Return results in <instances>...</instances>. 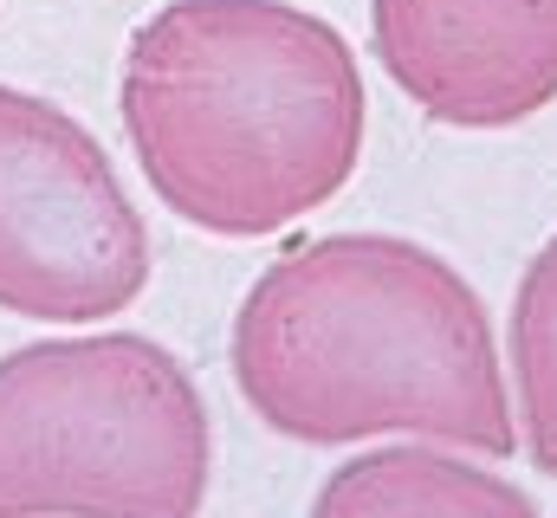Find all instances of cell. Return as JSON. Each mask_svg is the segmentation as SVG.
Instances as JSON below:
<instances>
[{"mask_svg": "<svg viewBox=\"0 0 557 518\" xmlns=\"http://www.w3.org/2000/svg\"><path fill=\"white\" fill-rule=\"evenodd\" d=\"M117 104L156 201L221 240L292 227L363 156L350 39L285 0H169L124 46Z\"/></svg>", "mask_w": 557, "mask_h": 518, "instance_id": "7a4b0ae2", "label": "cell"}, {"mask_svg": "<svg viewBox=\"0 0 557 518\" xmlns=\"http://www.w3.org/2000/svg\"><path fill=\"white\" fill-rule=\"evenodd\" d=\"M149 285V227L65 104L0 85V311L91 324Z\"/></svg>", "mask_w": 557, "mask_h": 518, "instance_id": "277c9868", "label": "cell"}, {"mask_svg": "<svg viewBox=\"0 0 557 518\" xmlns=\"http://www.w3.org/2000/svg\"><path fill=\"white\" fill-rule=\"evenodd\" d=\"M389 85L454 130H512L557 104V0H370Z\"/></svg>", "mask_w": 557, "mask_h": 518, "instance_id": "5b68a950", "label": "cell"}, {"mask_svg": "<svg viewBox=\"0 0 557 518\" xmlns=\"http://www.w3.org/2000/svg\"><path fill=\"white\" fill-rule=\"evenodd\" d=\"M234 388L285 441L519 447L486 298L403 234H331L253 279L234 318Z\"/></svg>", "mask_w": 557, "mask_h": 518, "instance_id": "6da1fadb", "label": "cell"}, {"mask_svg": "<svg viewBox=\"0 0 557 518\" xmlns=\"http://www.w3.org/2000/svg\"><path fill=\"white\" fill-rule=\"evenodd\" d=\"M311 518H539V499L506 473L473 467L467 447L396 441L344 460L318 486Z\"/></svg>", "mask_w": 557, "mask_h": 518, "instance_id": "8992f818", "label": "cell"}, {"mask_svg": "<svg viewBox=\"0 0 557 518\" xmlns=\"http://www.w3.org/2000/svg\"><path fill=\"white\" fill-rule=\"evenodd\" d=\"M512 383L519 447L539 473H557V234L532 254L512 292Z\"/></svg>", "mask_w": 557, "mask_h": 518, "instance_id": "52a82bcc", "label": "cell"}, {"mask_svg": "<svg viewBox=\"0 0 557 518\" xmlns=\"http://www.w3.org/2000/svg\"><path fill=\"white\" fill-rule=\"evenodd\" d=\"M208 460V402L156 337H46L0 357V518H201Z\"/></svg>", "mask_w": 557, "mask_h": 518, "instance_id": "3957f363", "label": "cell"}]
</instances>
